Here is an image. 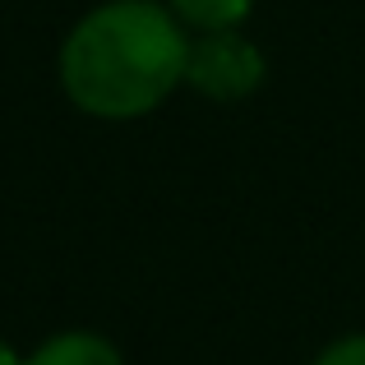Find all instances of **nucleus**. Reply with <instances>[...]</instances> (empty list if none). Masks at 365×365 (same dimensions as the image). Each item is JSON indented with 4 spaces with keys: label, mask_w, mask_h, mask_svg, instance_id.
<instances>
[{
    "label": "nucleus",
    "mask_w": 365,
    "mask_h": 365,
    "mask_svg": "<svg viewBox=\"0 0 365 365\" xmlns=\"http://www.w3.org/2000/svg\"><path fill=\"white\" fill-rule=\"evenodd\" d=\"M28 365H120V351L102 333H56L28 356Z\"/></svg>",
    "instance_id": "7ed1b4c3"
},
{
    "label": "nucleus",
    "mask_w": 365,
    "mask_h": 365,
    "mask_svg": "<svg viewBox=\"0 0 365 365\" xmlns=\"http://www.w3.org/2000/svg\"><path fill=\"white\" fill-rule=\"evenodd\" d=\"M314 365H365V333H356V338H342V342H333V347H324Z\"/></svg>",
    "instance_id": "39448f33"
},
{
    "label": "nucleus",
    "mask_w": 365,
    "mask_h": 365,
    "mask_svg": "<svg viewBox=\"0 0 365 365\" xmlns=\"http://www.w3.org/2000/svg\"><path fill=\"white\" fill-rule=\"evenodd\" d=\"M0 365H28V361L14 356V347H5V342H0Z\"/></svg>",
    "instance_id": "423d86ee"
},
{
    "label": "nucleus",
    "mask_w": 365,
    "mask_h": 365,
    "mask_svg": "<svg viewBox=\"0 0 365 365\" xmlns=\"http://www.w3.org/2000/svg\"><path fill=\"white\" fill-rule=\"evenodd\" d=\"M190 33L158 0H107L61 46L70 102L102 120H134L185 83Z\"/></svg>",
    "instance_id": "f257e3e1"
},
{
    "label": "nucleus",
    "mask_w": 365,
    "mask_h": 365,
    "mask_svg": "<svg viewBox=\"0 0 365 365\" xmlns=\"http://www.w3.org/2000/svg\"><path fill=\"white\" fill-rule=\"evenodd\" d=\"M255 0H171V14L185 28L213 33V28H241Z\"/></svg>",
    "instance_id": "20e7f679"
},
{
    "label": "nucleus",
    "mask_w": 365,
    "mask_h": 365,
    "mask_svg": "<svg viewBox=\"0 0 365 365\" xmlns=\"http://www.w3.org/2000/svg\"><path fill=\"white\" fill-rule=\"evenodd\" d=\"M185 83L213 102H241L264 83V51L236 28L199 33V37H190Z\"/></svg>",
    "instance_id": "f03ea898"
}]
</instances>
